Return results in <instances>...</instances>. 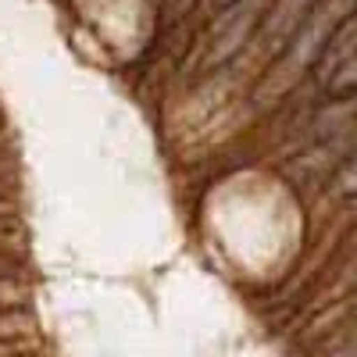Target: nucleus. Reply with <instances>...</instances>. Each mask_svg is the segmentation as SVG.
Returning a JSON list of instances; mask_svg holds the SVG:
<instances>
[{"mask_svg":"<svg viewBox=\"0 0 357 357\" xmlns=\"http://www.w3.org/2000/svg\"><path fill=\"white\" fill-rule=\"evenodd\" d=\"M354 57H357V15H350V18L336 29V36L329 40V47L321 50V61L314 65L318 82L329 86V79H333L343 65H350Z\"/></svg>","mask_w":357,"mask_h":357,"instance_id":"20e7f679","label":"nucleus"},{"mask_svg":"<svg viewBox=\"0 0 357 357\" xmlns=\"http://www.w3.org/2000/svg\"><path fill=\"white\" fill-rule=\"evenodd\" d=\"M172 4H175V11H190L197 0H172Z\"/></svg>","mask_w":357,"mask_h":357,"instance_id":"0eeeda50","label":"nucleus"},{"mask_svg":"<svg viewBox=\"0 0 357 357\" xmlns=\"http://www.w3.org/2000/svg\"><path fill=\"white\" fill-rule=\"evenodd\" d=\"M357 15V0H318L314 11L304 18V25L296 29V36L286 43V50L268 65V75L261 82V104H275L286 89H293V82L301 79L311 65H318L321 50L329 47V40L336 36V29Z\"/></svg>","mask_w":357,"mask_h":357,"instance_id":"f257e3e1","label":"nucleus"},{"mask_svg":"<svg viewBox=\"0 0 357 357\" xmlns=\"http://www.w3.org/2000/svg\"><path fill=\"white\" fill-rule=\"evenodd\" d=\"M268 8H272L268 0H236V4H229L225 11H218V18L207 25V33L197 40L190 68L211 72L222 61H229V57L250 40V29H257V18Z\"/></svg>","mask_w":357,"mask_h":357,"instance_id":"f03ea898","label":"nucleus"},{"mask_svg":"<svg viewBox=\"0 0 357 357\" xmlns=\"http://www.w3.org/2000/svg\"><path fill=\"white\" fill-rule=\"evenodd\" d=\"M311 4H318V0H272V8L264 15V25L257 29L261 33V50H257L261 61L272 65L286 50V43L296 36V29L311 15Z\"/></svg>","mask_w":357,"mask_h":357,"instance_id":"7ed1b4c3","label":"nucleus"},{"mask_svg":"<svg viewBox=\"0 0 357 357\" xmlns=\"http://www.w3.org/2000/svg\"><path fill=\"white\" fill-rule=\"evenodd\" d=\"M333 193H340V197H357V151L336 168V175H333Z\"/></svg>","mask_w":357,"mask_h":357,"instance_id":"39448f33","label":"nucleus"},{"mask_svg":"<svg viewBox=\"0 0 357 357\" xmlns=\"http://www.w3.org/2000/svg\"><path fill=\"white\" fill-rule=\"evenodd\" d=\"M229 4H236V0H215V8H218V11H225Z\"/></svg>","mask_w":357,"mask_h":357,"instance_id":"6e6552de","label":"nucleus"},{"mask_svg":"<svg viewBox=\"0 0 357 357\" xmlns=\"http://www.w3.org/2000/svg\"><path fill=\"white\" fill-rule=\"evenodd\" d=\"M325 89H329V93L333 97H343V93H357V57H354V61L350 65H343L333 79H329V86H325Z\"/></svg>","mask_w":357,"mask_h":357,"instance_id":"423d86ee","label":"nucleus"}]
</instances>
